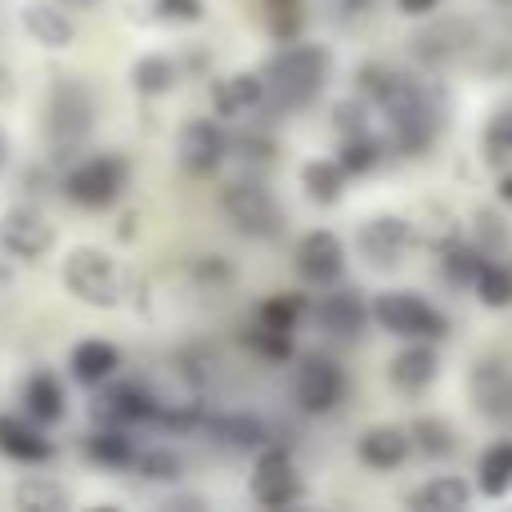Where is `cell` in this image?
<instances>
[{
	"mask_svg": "<svg viewBox=\"0 0 512 512\" xmlns=\"http://www.w3.org/2000/svg\"><path fill=\"white\" fill-rule=\"evenodd\" d=\"M481 153H486L490 167H504L512 162V104H504L495 117L486 122V135H481Z\"/></svg>",
	"mask_w": 512,
	"mask_h": 512,
	"instance_id": "39",
	"label": "cell"
},
{
	"mask_svg": "<svg viewBox=\"0 0 512 512\" xmlns=\"http://www.w3.org/2000/svg\"><path fill=\"white\" fill-rule=\"evenodd\" d=\"M131 472H140L144 481H180L185 463H180V454L167 450V445H140V454H135Z\"/></svg>",
	"mask_w": 512,
	"mask_h": 512,
	"instance_id": "38",
	"label": "cell"
},
{
	"mask_svg": "<svg viewBox=\"0 0 512 512\" xmlns=\"http://www.w3.org/2000/svg\"><path fill=\"white\" fill-rule=\"evenodd\" d=\"M468 504H472V490L459 477H432L423 490L409 495V508L418 512H463Z\"/></svg>",
	"mask_w": 512,
	"mask_h": 512,
	"instance_id": "28",
	"label": "cell"
},
{
	"mask_svg": "<svg viewBox=\"0 0 512 512\" xmlns=\"http://www.w3.org/2000/svg\"><path fill=\"white\" fill-rule=\"evenodd\" d=\"M373 324L391 337H405V342H441L450 333L445 315L432 306L427 297L418 292H405V288H391V292H378L373 297Z\"/></svg>",
	"mask_w": 512,
	"mask_h": 512,
	"instance_id": "4",
	"label": "cell"
},
{
	"mask_svg": "<svg viewBox=\"0 0 512 512\" xmlns=\"http://www.w3.org/2000/svg\"><path fill=\"white\" fill-rule=\"evenodd\" d=\"M396 5H400V14L405 18H427V14L441 9V0H396Z\"/></svg>",
	"mask_w": 512,
	"mask_h": 512,
	"instance_id": "41",
	"label": "cell"
},
{
	"mask_svg": "<svg viewBox=\"0 0 512 512\" xmlns=\"http://www.w3.org/2000/svg\"><path fill=\"white\" fill-rule=\"evenodd\" d=\"M436 373H441V355H436L432 342H405V351H396L387 364V378L400 396L427 391L436 382Z\"/></svg>",
	"mask_w": 512,
	"mask_h": 512,
	"instance_id": "18",
	"label": "cell"
},
{
	"mask_svg": "<svg viewBox=\"0 0 512 512\" xmlns=\"http://www.w3.org/2000/svg\"><path fill=\"white\" fill-rule=\"evenodd\" d=\"M360 256L369 265H378V270H391V265H400V256L409 252V243H414V225L405 221V216H369V221L360 225Z\"/></svg>",
	"mask_w": 512,
	"mask_h": 512,
	"instance_id": "16",
	"label": "cell"
},
{
	"mask_svg": "<svg viewBox=\"0 0 512 512\" xmlns=\"http://www.w3.org/2000/svg\"><path fill=\"white\" fill-rule=\"evenodd\" d=\"M9 279H14V274H9V270H5V265H0V292H5V288H9Z\"/></svg>",
	"mask_w": 512,
	"mask_h": 512,
	"instance_id": "43",
	"label": "cell"
},
{
	"mask_svg": "<svg viewBox=\"0 0 512 512\" xmlns=\"http://www.w3.org/2000/svg\"><path fill=\"white\" fill-rule=\"evenodd\" d=\"M54 243H59V234L45 212H36V207L0 212V252H9L14 261H41L54 252Z\"/></svg>",
	"mask_w": 512,
	"mask_h": 512,
	"instance_id": "9",
	"label": "cell"
},
{
	"mask_svg": "<svg viewBox=\"0 0 512 512\" xmlns=\"http://www.w3.org/2000/svg\"><path fill=\"white\" fill-rule=\"evenodd\" d=\"M472 292H477L481 306L508 310L512 306V265L486 256V261H481V270H477V279H472Z\"/></svg>",
	"mask_w": 512,
	"mask_h": 512,
	"instance_id": "32",
	"label": "cell"
},
{
	"mask_svg": "<svg viewBox=\"0 0 512 512\" xmlns=\"http://www.w3.org/2000/svg\"><path fill=\"white\" fill-rule=\"evenodd\" d=\"M382 149H387V135H373V126H369V131L342 135L337 162L346 167V176H369V171L382 162Z\"/></svg>",
	"mask_w": 512,
	"mask_h": 512,
	"instance_id": "30",
	"label": "cell"
},
{
	"mask_svg": "<svg viewBox=\"0 0 512 512\" xmlns=\"http://www.w3.org/2000/svg\"><path fill=\"white\" fill-rule=\"evenodd\" d=\"M481 261H486V248H477V243H463V239H450L441 248V279L454 283V288H472Z\"/></svg>",
	"mask_w": 512,
	"mask_h": 512,
	"instance_id": "33",
	"label": "cell"
},
{
	"mask_svg": "<svg viewBox=\"0 0 512 512\" xmlns=\"http://www.w3.org/2000/svg\"><path fill=\"white\" fill-rule=\"evenodd\" d=\"M387 122V149L405 153V158H418L436 144L441 135V90L432 81H418L409 72H396V81L387 86V95L373 104Z\"/></svg>",
	"mask_w": 512,
	"mask_h": 512,
	"instance_id": "1",
	"label": "cell"
},
{
	"mask_svg": "<svg viewBox=\"0 0 512 512\" xmlns=\"http://www.w3.org/2000/svg\"><path fill=\"white\" fill-rule=\"evenodd\" d=\"M14 504L23 512H63L72 504V495L54 477H23L14 486Z\"/></svg>",
	"mask_w": 512,
	"mask_h": 512,
	"instance_id": "31",
	"label": "cell"
},
{
	"mask_svg": "<svg viewBox=\"0 0 512 512\" xmlns=\"http://www.w3.org/2000/svg\"><path fill=\"white\" fill-rule=\"evenodd\" d=\"M63 288L95 310H113L126 297V274L104 248H68L63 256Z\"/></svg>",
	"mask_w": 512,
	"mask_h": 512,
	"instance_id": "3",
	"label": "cell"
},
{
	"mask_svg": "<svg viewBox=\"0 0 512 512\" xmlns=\"http://www.w3.org/2000/svg\"><path fill=\"white\" fill-rule=\"evenodd\" d=\"M203 0H158V18L167 23H203Z\"/></svg>",
	"mask_w": 512,
	"mask_h": 512,
	"instance_id": "40",
	"label": "cell"
},
{
	"mask_svg": "<svg viewBox=\"0 0 512 512\" xmlns=\"http://www.w3.org/2000/svg\"><path fill=\"white\" fill-rule=\"evenodd\" d=\"M221 212L230 216V225L248 239H274L283 230V212L274 203V194L261 180H230L221 189Z\"/></svg>",
	"mask_w": 512,
	"mask_h": 512,
	"instance_id": "7",
	"label": "cell"
},
{
	"mask_svg": "<svg viewBox=\"0 0 512 512\" xmlns=\"http://www.w3.org/2000/svg\"><path fill=\"white\" fill-rule=\"evenodd\" d=\"M23 414L36 418L41 427L63 423V414H68V396H63V382L54 378V373H32V378L23 382Z\"/></svg>",
	"mask_w": 512,
	"mask_h": 512,
	"instance_id": "25",
	"label": "cell"
},
{
	"mask_svg": "<svg viewBox=\"0 0 512 512\" xmlns=\"http://www.w3.org/2000/svg\"><path fill=\"white\" fill-rule=\"evenodd\" d=\"M265 5V27H270L274 41H301V27H306V0H261Z\"/></svg>",
	"mask_w": 512,
	"mask_h": 512,
	"instance_id": "37",
	"label": "cell"
},
{
	"mask_svg": "<svg viewBox=\"0 0 512 512\" xmlns=\"http://www.w3.org/2000/svg\"><path fill=\"white\" fill-rule=\"evenodd\" d=\"M346 167L337 158H310L306 167H301V189H306L310 203L319 207H337L346 194Z\"/></svg>",
	"mask_w": 512,
	"mask_h": 512,
	"instance_id": "26",
	"label": "cell"
},
{
	"mask_svg": "<svg viewBox=\"0 0 512 512\" xmlns=\"http://www.w3.org/2000/svg\"><path fill=\"white\" fill-rule=\"evenodd\" d=\"M409 441H414V454H423V459H450L459 450V436H454V427L445 418H414Z\"/></svg>",
	"mask_w": 512,
	"mask_h": 512,
	"instance_id": "34",
	"label": "cell"
},
{
	"mask_svg": "<svg viewBox=\"0 0 512 512\" xmlns=\"http://www.w3.org/2000/svg\"><path fill=\"white\" fill-rule=\"evenodd\" d=\"M355 454H360L364 468L373 472H396L405 468V459L414 454V441H409L405 427H369V432H360V441H355Z\"/></svg>",
	"mask_w": 512,
	"mask_h": 512,
	"instance_id": "22",
	"label": "cell"
},
{
	"mask_svg": "<svg viewBox=\"0 0 512 512\" xmlns=\"http://www.w3.org/2000/svg\"><path fill=\"white\" fill-rule=\"evenodd\" d=\"M333 72V54L324 45H306V41H288L270 63H265V104L279 113H297V108L315 104L319 90L328 86Z\"/></svg>",
	"mask_w": 512,
	"mask_h": 512,
	"instance_id": "2",
	"label": "cell"
},
{
	"mask_svg": "<svg viewBox=\"0 0 512 512\" xmlns=\"http://www.w3.org/2000/svg\"><path fill=\"white\" fill-rule=\"evenodd\" d=\"M297 405L306 414H333L337 405L346 400V369L328 355H301L297 369Z\"/></svg>",
	"mask_w": 512,
	"mask_h": 512,
	"instance_id": "10",
	"label": "cell"
},
{
	"mask_svg": "<svg viewBox=\"0 0 512 512\" xmlns=\"http://www.w3.org/2000/svg\"><path fill=\"white\" fill-rule=\"evenodd\" d=\"M252 499L261 508H292L306 499V486L297 477V463L283 445H265L256 450V468H252Z\"/></svg>",
	"mask_w": 512,
	"mask_h": 512,
	"instance_id": "8",
	"label": "cell"
},
{
	"mask_svg": "<svg viewBox=\"0 0 512 512\" xmlns=\"http://www.w3.org/2000/svg\"><path fill=\"white\" fill-rule=\"evenodd\" d=\"M310 319H315L328 337L351 342V337L364 333V324L373 319V310H369V301H364L355 288H333V292H324V297L310 306Z\"/></svg>",
	"mask_w": 512,
	"mask_h": 512,
	"instance_id": "15",
	"label": "cell"
},
{
	"mask_svg": "<svg viewBox=\"0 0 512 512\" xmlns=\"http://www.w3.org/2000/svg\"><path fill=\"white\" fill-rule=\"evenodd\" d=\"M499 198H504V203L512 207V171H504V176H499Z\"/></svg>",
	"mask_w": 512,
	"mask_h": 512,
	"instance_id": "42",
	"label": "cell"
},
{
	"mask_svg": "<svg viewBox=\"0 0 512 512\" xmlns=\"http://www.w3.org/2000/svg\"><path fill=\"white\" fill-rule=\"evenodd\" d=\"M468 400L486 423H512V369L495 355L468 369Z\"/></svg>",
	"mask_w": 512,
	"mask_h": 512,
	"instance_id": "12",
	"label": "cell"
},
{
	"mask_svg": "<svg viewBox=\"0 0 512 512\" xmlns=\"http://www.w3.org/2000/svg\"><path fill=\"white\" fill-rule=\"evenodd\" d=\"M292 261H297L301 283H310V288H333L346 274V243L337 239L333 230H310L306 239L297 243Z\"/></svg>",
	"mask_w": 512,
	"mask_h": 512,
	"instance_id": "14",
	"label": "cell"
},
{
	"mask_svg": "<svg viewBox=\"0 0 512 512\" xmlns=\"http://www.w3.org/2000/svg\"><path fill=\"white\" fill-rule=\"evenodd\" d=\"M203 432L234 454H256V450H265V445H274L270 427H265L256 414H207Z\"/></svg>",
	"mask_w": 512,
	"mask_h": 512,
	"instance_id": "21",
	"label": "cell"
},
{
	"mask_svg": "<svg viewBox=\"0 0 512 512\" xmlns=\"http://www.w3.org/2000/svg\"><path fill=\"white\" fill-rule=\"evenodd\" d=\"M45 126H50V140L59 144V149H77V144L95 131V90L77 77H54Z\"/></svg>",
	"mask_w": 512,
	"mask_h": 512,
	"instance_id": "6",
	"label": "cell"
},
{
	"mask_svg": "<svg viewBox=\"0 0 512 512\" xmlns=\"http://www.w3.org/2000/svg\"><path fill=\"white\" fill-rule=\"evenodd\" d=\"M131 86H135V95H144V99L171 95V90L180 86V63L167 59V54H140V59L131 63Z\"/></svg>",
	"mask_w": 512,
	"mask_h": 512,
	"instance_id": "27",
	"label": "cell"
},
{
	"mask_svg": "<svg viewBox=\"0 0 512 512\" xmlns=\"http://www.w3.org/2000/svg\"><path fill=\"white\" fill-rule=\"evenodd\" d=\"M265 104V77L261 72H230L212 81V113L221 122H239Z\"/></svg>",
	"mask_w": 512,
	"mask_h": 512,
	"instance_id": "17",
	"label": "cell"
},
{
	"mask_svg": "<svg viewBox=\"0 0 512 512\" xmlns=\"http://www.w3.org/2000/svg\"><path fill=\"white\" fill-rule=\"evenodd\" d=\"M135 454H140V441H131V432H126V427H108V423H99L95 432L86 436V459L95 463V468L131 472Z\"/></svg>",
	"mask_w": 512,
	"mask_h": 512,
	"instance_id": "24",
	"label": "cell"
},
{
	"mask_svg": "<svg viewBox=\"0 0 512 512\" xmlns=\"http://www.w3.org/2000/svg\"><path fill=\"white\" fill-rule=\"evenodd\" d=\"M81 5H90V0H81Z\"/></svg>",
	"mask_w": 512,
	"mask_h": 512,
	"instance_id": "46",
	"label": "cell"
},
{
	"mask_svg": "<svg viewBox=\"0 0 512 512\" xmlns=\"http://www.w3.org/2000/svg\"><path fill=\"white\" fill-rule=\"evenodd\" d=\"M0 162H5V135H0Z\"/></svg>",
	"mask_w": 512,
	"mask_h": 512,
	"instance_id": "44",
	"label": "cell"
},
{
	"mask_svg": "<svg viewBox=\"0 0 512 512\" xmlns=\"http://www.w3.org/2000/svg\"><path fill=\"white\" fill-rule=\"evenodd\" d=\"M490 5H512V0H490Z\"/></svg>",
	"mask_w": 512,
	"mask_h": 512,
	"instance_id": "45",
	"label": "cell"
},
{
	"mask_svg": "<svg viewBox=\"0 0 512 512\" xmlns=\"http://www.w3.org/2000/svg\"><path fill=\"white\" fill-rule=\"evenodd\" d=\"M477 490L486 499H504L512 490V441H495L477 459Z\"/></svg>",
	"mask_w": 512,
	"mask_h": 512,
	"instance_id": "29",
	"label": "cell"
},
{
	"mask_svg": "<svg viewBox=\"0 0 512 512\" xmlns=\"http://www.w3.org/2000/svg\"><path fill=\"white\" fill-rule=\"evenodd\" d=\"M158 405H162V400L153 396L149 387H140V382L108 378L104 387H99L90 414H95V423H108V427H135V423H153Z\"/></svg>",
	"mask_w": 512,
	"mask_h": 512,
	"instance_id": "11",
	"label": "cell"
},
{
	"mask_svg": "<svg viewBox=\"0 0 512 512\" xmlns=\"http://www.w3.org/2000/svg\"><path fill=\"white\" fill-rule=\"evenodd\" d=\"M176 158L189 176H212V171L230 158V135H225V126L212 122V117H194V122L180 126Z\"/></svg>",
	"mask_w": 512,
	"mask_h": 512,
	"instance_id": "13",
	"label": "cell"
},
{
	"mask_svg": "<svg viewBox=\"0 0 512 512\" xmlns=\"http://www.w3.org/2000/svg\"><path fill=\"white\" fill-rule=\"evenodd\" d=\"M18 23H23V32L32 36L41 50H68V45L77 41V23H72L68 9H59L54 0H27V5L18 9Z\"/></svg>",
	"mask_w": 512,
	"mask_h": 512,
	"instance_id": "20",
	"label": "cell"
},
{
	"mask_svg": "<svg viewBox=\"0 0 512 512\" xmlns=\"http://www.w3.org/2000/svg\"><path fill=\"white\" fill-rule=\"evenodd\" d=\"M306 315H310V306L301 292H274V297H265L261 306H256V319L270 328H283V333H297V324Z\"/></svg>",
	"mask_w": 512,
	"mask_h": 512,
	"instance_id": "35",
	"label": "cell"
},
{
	"mask_svg": "<svg viewBox=\"0 0 512 512\" xmlns=\"http://www.w3.org/2000/svg\"><path fill=\"white\" fill-rule=\"evenodd\" d=\"M243 346L256 351L261 360H274V364H283V360H292V355H297V346H292V333L261 324V319H252V324L243 328Z\"/></svg>",
	"mask_w": 512,
	"mask_h": 512,
	"instance_id": "36",
	"label": "cell"
},
{
	"mask_svg": "<svg viewBox=\"0 0 512 512\" xmlns=\"http://www.w3.org/2000/svg\"><path fill=\"white\" fill-rule=\"evenodd\" d=\"M131 185V162L122 153H95V158H81L77 167L63 176V194L68 203L86 207V212H104Z\"/></svg>",
	"mask_w": 512,
	"mask_h": 512,
	"instance_id": "5",
	"label": "cell"
},
{
	"mask_svg": "<svg viewBox=\"0 0 512 512\" xmlns=\"http://www.w3.org/2000/svg\"><path fill=\"white\" fill-rule=\"evenodd\" d=\"M117 369H122V351L113 342H104V337H86L68 355V373L81 387H104L108 378H117Z\"/></svg>",
	"mask_w": 512,
	"mask_h": 512,
	"instance_id": "23",
	"label": "cell"
},
{
	"mask_svg": "<svg viewBox=\"0 0 512 512\" xmlns=\"http://www.w3.org/2000/svg\"><path fill=\"white\" fill-rule=\"evenodd\" d=\"M0 454L14 463H50L54 441L41 432V423L27 414H0Z\"/></svg>",
	"mask_w": 512,
	"mask_h": 512,
	"instance_id": "19",
	"label": "cell"
}]
</instances>
